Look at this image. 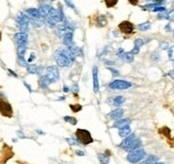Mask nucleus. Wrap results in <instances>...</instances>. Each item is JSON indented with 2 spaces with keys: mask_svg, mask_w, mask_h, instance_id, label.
<instances>
[{
  "mask_svg": "<svg viewBox=\"0 0 174 164\" xmlns=\"http://www.w3.org/2000/svg\"><path fill=\"white\" fill-rule=\"evenodd\" d=\"M141 146V142L139 139H137L135 134H130L124 138L123 142H122L121 144H120V148H122L123 150L125 151H130V150H134V149H137V148H140Z\"/></svg>",
  "mask_w": 174,
  "mask_h": 164,
  "instance_id": "obj_1",
  "label": "nucleus"
},
{
  "mask_svg": "<svg viewBox=\"0 0 174 164\" xmlns=\"http://www.w3.org/2000/svg\"><path fill=\"white\" fill-rule=\"evenodd\" d=\"M76 138L78 142L82 145H89L93 143V138L91 133L85 129H77L76 130Z\"/></svg>",
  "mask_w": 174,
  "mask_h": 164,
  "instance_id": "obj_2",
  "label": "nucleus"
},
{
  "mask_svg": "<svg viewBox=\"0 0 174 164\" xmlns=\"http://www.w3.org/2000/svg\"><path fill=\"white\" fill-rule=\"evenodd\" d=\"M145 158V150L142 148H137L130 150L127 154V160L130 163H139Z\"/></svg>",
  "mask_w": 174,
  "mask_h": 164,
  "instance_id": "obj_3",
  "label": "nucleus"
},
{
  "mask_svg": "<svg viewBox=\"0 0 174 164\" xmlns=\"http://www.w3.org/2000/svg\"><path fill=\"white\" fill-rule=\"evenodd\" d=\"M55 61H56L57 65L59 67H69V64H71V61L62 52L61 49H58L55 52Z\"/></svg>",
  "mask_w": 174,
  "mask_h": 164,
  "instance_id": "obj_4",
  "label": "nucleus"
},
{
  "mask_svg": "<svg viewBox=\"0 0 174 164\" xmlns=\"http://www.w3.org/2000/svg\"><path fill=\"white\" fill-rule=\"evenodd\" d=\"M109 89L111 90H127L132 86V83L129 81H126V80H122V79H115L112 82H110L108 84Z\"/></svg>",
  "mask_w": 174,
  "mask_h": 164,
  "instance_id": "obj_5",
  "label": "nucleus"
},
{
  "mask_svg": "<svg viewBox=\"0 0 174 164\" xmlns=\"http://www.w3.org/2000/svg\"><path fill=\"white\" fill-rule=\"evenodd\" d=\"M0 114L4 117H12L13 116V108L11 103L6 99L0 100Z\"/></svg>",
  "mask_w": 174,
  "mask_h": 164,
  "instance_id": "obj_6",
  "label": "nucleus"
},
{
  "mask_svg": "<svg viewBox=\"0 0 174 164\" xmlns=\"http://www.w3.org/2000/svg\"><path fill=\"white\" fill-rule=\"evenodd\" d=\"M48 78V80L50 81V83H55L59 80L60 78V74H59V69L56 65H50L48 67H46V75H45Z\"/></svg>",
  "mask_w": 174,
  "mask_h": 164,
  "instance_id": "obj_7",
  "label": "nucleus"
},
{
  "mask_svg": "<svg viewBox=\"0 0 174 164\" xmlns=\"http://www.w3.org/2000/svg\"><path fill=\"white\" fill-rule=\"evenodd\" d=\"M48 16L51 17V18L55 20V23H56L57 25L60 23H62L63 19H64V14H63L62 8L60 7V8H58V9H53V8Z\"/></svg>",
  "mask_w": 174,
  "mask_h": 164,
  "instance_id": "obj_8",
  "label": "nucleus"
},
{
  "mask_svg": "<svg viewBox=\"0 0 174 164\" xmlns=\"http://www.w3.org/2000/svg\"><path fill=\"white\" fill-rule=\"evenodd\" d=\"M119 30H120L122 33H124V34H132V33L134 32V30H135V26H134L130 21L124 20V21L120 23V25H119Z\"/></svg>",
  "mask_w": 174,
  "mask_h": 164,
  "instance_id": "obj_9",
  "label": "nucleus"
},
{
  "mask_svg": "<svg viewBox=\"0 0 174 164\" xmlns=\"http://www.w3.org/2000/svg\"><path fill=\"white\" fill-rule=\"evenodd\" d=\"M14 39L17 46H28V35L27 33L18 32L14 35Z\"/></svg>",
  "mask_w": 174,
  "mask_h": 164,
  "instance_id": "obj_10",
  "label": "nucleus"
},
{
  "mask_svg": "<svg viewBox=\"0 0 174 164\" xmlns=\"http://www.w3.org/2000/svg\"><path fill=\"white\" fill-rule=\"evenodd\" d=\"M123 115H124V110L122 108H116L114 110H112L111 112H109L108 114H107V117H109L110 119L118 121V119L123 118Z\"/></svg>",
  "mask_w": 174,
  "mask_h": 164,
  "instance_id": "obj_11",
  "label": "nucleus"
},
{
  "mask_svg": "<svg viewBox=\"0 0 174 164\" xmlns=\"http://www.w3.org/2000/svg\"><path fill=\"white\" fill-rule=\"evenodd\" d=\"M92 76H93V91H94V93H98V91H99L98 69H97V67H96V66H93Z\"/></svg>",
  "mask_w": 174,
  "mask_h": 164,
  "instance_id": "obj_12",
  "label": "nucleus"
},
{
  "mask_svg": "<svg viewBox=\"0 0 174 164\" xmlns=\"http://www.w3.org/2000/svg\"><path fill=\"white\" fill-rule=\"evenodd\" d=\"M51 9H53V7H51L50 4H47V3L40 4L39 11H40V13H41V16H42L43 19H44V18H45L46 16H48V15H49Z\"/></svg>",
  "mask_w": 174,
  "mask_h": 164,
  "instance_id": "obj_13",
  "label": "nucleus"
},
{
  "mask_svg": "<svg viewBox=\"0 0 174 164\" xmlns=\"http://www.w3.org/2000/svg\"><path fill=\"white\" fill-rule=\"evenodd\" d=\"M26 69L27 72L30 74V75H40L41 70H42V67H40L39 65H35V64H28Z\"/></svg>",
  "mask_w": 174,
  "mask_h": 164,
  "instance_id": "obj_14",
  "label": "nucleus"
},
{
  "mask_svg": "<svg viewBox=\"0 0 174 164\" xmlns=\"http://www.w3.org/2000/svg\"><path fill=\"white\" fill-rule=\"evenodd\" d=\"M132 123V119L130 118H121V119H118L115 121V123L113 124V128H122V127H125V126H129Z\"/></svg>",
  "mask_w": 174,
  "mask_h": 164,
  "instance_id": "obj_15",
  "label": "nucleus"
},
{
  "mask_svg": "<svg viewBox=\"0 0 174 164\" xmlns=\"http://www.w3.org/2000/svg\"><path fill=\"white\" fill-rule=\"evenodd\" d=\"M74 32H67L63 36V45L65 47H69L74 44Z\"/></svg>",
  "mask_w": 174,
  "mask_h": 164,
  "instance_id": "obj_16",
  "label": "nucleus"
},
{
  "mask_svg": "<svg viewBox=\"0 0 174 164\" xmlns=\"http://www.w3.org/2000/svg\"><path fill=\"white\" fill-rule=\"evenodd\" d=\"M50 81L48 80L46 76H41L39 79V86L43 90H47L49 88Z\"/></svg>",
  "mask_w": 174,
  "mask_h": 164,
  "instance_id": "obj_17",
  "label": "nucleus"
},
{
  "mask_svg": "<svg viewBox=\"0 0 174 164\" xmlns=\"http://www.w3.org/2000/svg\"><path fill=\"white\" fill-rule=\"evenodd\" d=\"M26 13L28 14L31 18H42L39 9H36V8H30V9H27Z\"/></svg>",
  "mask_w": 174,
  "mask_h": 164,
  "instance_id": "obj_18",
  "label": "nucleus"
},
{
  "mask_svg": "<svg viewBox=\"0 0 174 164\" xmlns=\"http://www.w3.org/2000/svg\"><path fill=\"white\" fill-rule=\"evenodd\" d=\"M96 26L98 27V28H104V27L107 26V18H106V16H104V15H99V16L96 17Z\"/></svg>",
  "mask_w": 174,
  "mask_h": 164,
  "instance_id": "obj_19",
  "label": "nucleus"
},
{
  "mask_svg": "<svg viewBox=\"0 0 174 164\" xmlns=\"http://www.w3.org/2000/svg\"><path fill=\"white\" fill-rule=\"evenodd\" d=\"M130 133H132V129H130L129 126H125V127H122V128L119 129V135L121 138H126Z\"/></svg>",
  "mask_w": 174,
  "mask_h": 164,
  "instance_id": "obj_20",
  "label": "nucleus"
},
{
  "mask_svg": "<svg viewBox=\"0 0 174 164\" xmlns=\"http://www.w3.org/2000/svg\"><path fill=\"white\" fill-rule=\"evenodd\" d=\"M125 102V98L123 96H116L114 98H112V105L116 107V108H120L123 103Z\"/></svg>",
  "mask_w": 174,
  "mask_h": 164,
  "instance_id": "obj_21",
  "label": "nucleus"
},
{
  "mask_svg": "<svg viewBox=\"0 0 174 164\" xmlns=\"http://www.w3.org/2000/svg\"><path fill=\"white\" fill-rule=\"evenodd\" d=\"M30 23L32 25L34 28H41V27H43V25H44V19L43 18H31L30 19Z\"/></svg>",
  "mask_w": 174,
  "mask_h": 164,
  "instance_id": "obj_22",
  "label": "nucleus"
},
{
  "mask_svg": "<svg viewBox=\"0 0 174 164\" xmlns=\"http://www.w3.org/2000/svg\"><path fill=\"white\" fill-rule=\"evenodd\" d=\"M97 159L101 162V164H109L110 163V158L106 154H97Z\"/></svg>",
  "mask_w": 174,
  "mask_h": 164,
  "instance_id": "obj_23",
  "label": "nucleus"
},
{
  "mask_svg": "<svg viewBox=\"0 0 174 164\" xmlns=\"http://www.w3.org/2000/svg\"><path fill=\"white\" fill-rule=\"evenodd\" d=\"M158 161L157 156H154V154H151L148 156V159H145L144 161H142V164H154Z\"/></svg>",
  "mask_w": 174,
  "mask_h": 164,
  "instance_id": "obj_24",
  "label": "nucleus"
},
{
  "mask_svg": "<svg viewBox=\"0 0 174 164\" xmlns=\"http://www.w3.org/2000/svg\"><path fill=\"white\" fill-rule=\"evenodd\" d=\"M122 59L124 60L126 63H132L134 61V59H135V57H134V54L132 52H125L123 54V57H122Z\"/></svg>",
  "mask_w": 174,
  "mask_h": 164,
  "instance_id": "obj_25",
  "label": "nucleus"
},
{
  "mask_svg": "<svg viewBox=\"0 0 174 164\" xmlns=\"http://www.w3.org/2000/svg\"><path fill=\"white\" fill-rule=\"evenodd\" d=\"M63 119H64V121L69 123V124H71V125H73V126L77 125V123H78L77 118H75L74 116H69V115L64 116V117H63Z\"/></svg>",
  "mask_w": 174,
  "mask_h": 164,
  "instance_id": "obj_26",
  "label": "nucleus"
},
{
  "mask_svg": "<svg viewBox=\"0 0 174 164\" xmlns=\"http://www.w3.org/2000/svg\"><path fill=\"white\" fill-rule=\"evenodd\" d=\"M150 28H151V23L150 21H145V23H139L138 25V29L140 31H148Z\"/></svg>",
  "mask_w": 174,
  "mask_h": 164,
  "instance_id": "obj_27",
  "label": "nucleus"
},
{
  "mask_svg": "<svg viewBox=\"0 0 174 164\" xmlns=\"http://www.w3.org/2000/svg\"><path fill=\"white\" fill-rule=\"evenodd\" d=\"M17 62H18L19 66H21V67H27V66H28V62H27V60L25 59V57L17 56Z\"/></svg>",
  "mask_w": 174,
  "mask_h": 164,
  "instance_id": "obj_28",
  "label": "nucleus"
},
{
  "mask_svg": "<svg viewBox=\"0 0 174 164\" xmlns=\"http://www.w3.org/2000/svg\"><path fill=\"white\" fill-rule=\"evenodd\" d=\"M26 51H27V46H17V56L25 57Z\"/></svg>",
  "mask_w": 174,
  "mask_h": 164,
  "instance_id": "obj_29",
  "label": "nucleus"
},
{
  "mask_svg": "<svg viewBox=\"0 0 174 164\" xmlns=\"http://www.w3.org/2000/svg\"><path fill=\"white\" fill-rule=\"evenodd\" d=\"M66 142H67L69 145H74V146H79V145H81L78 142L77 139H74V138H67L66 139Z\"/></svg>",
  "mask_w": 174,
  "mask_h": 164,
  "instance_id": "obj_30",
  "label": "nucleus"
},
{
  "mask_svg": "<svg viewBox=\"0 0 174 164\" xmlns=\"http://www.w3.org/2000/svg\"><path fill=\"white\" fill-rule=\"evenodd\" d=\"M104 1H105L107 8H113L114 6H116L119 0H104Z\"/></svg>",
  "mask_w": 174,
  "mask_h": 164,
  "instance_id": "obj_31",
  "label": "nucleus"
},
{
  "mask_svg": "<svg viewBox=\"0 0 174 164\" xmlns=\"http://www.w3.org/2000/svg\"><path fill=\"white\" fill-rule=\"evenodd\" d=\"M63 1H64V3H65V6H67V7H69V9H72V10H74V11H76V12H77V9H76L75 3L73 2L72 0H63Z\"/></svg>",
  "mask_w": 174,
  "mask_h": 164,
  "instance_id": "obj_32",
  "label": "nucleus"
},
{
  "mask_svg": "<svg viewBox=\"0 0 174 164\" xmlns=\"http://www.w3.org/2000/svg\"><path fill=\"white\" fill-rule=\"evenodd\" d=\"M69 108H71V110H72L73 112L77 113V112H80L82 110V105H69Z\"/></svg>",
  "mask_w": 174,
  "mask_h": 164,
  "instance_id": "obj_33",
  "label": "nucleus"
},
{
  "mask_svg": "<svg viewBox=\"0 0 174 164\" xmlns=\"http://www.w3.org/2000/svg\"><path fill=\"white\" fill-rule=\"evenodd\" d=\"M168 56H169V59L174 62V45L173 46L169 47V50H168Z\"/></svg>",
  "mask_w": 174,
  "mask_h": 164,
  "instance_id": "obj_34",
  "label": "nucleus"
},
{
  "mask_svg": "<svg viewBox=\"0 0 174 164\" xmlns=\"http://www.w3.org/2000/svg\"><path fill=\"white\" fill-rule=\"evenodd\" d=\"M145 43V41L143 39H135V47H138L140 48L141 46H143Z\"/></svg>",
  "mask_w": 174,
  "mask_h": 164,
  "instance_id": "obj_35",
  "label": "nucleus"
},
{
  "mask_svg": "<svg viewBox=\"0 0 174 164\" xmlns=\"http://www.w3.org/2000/svg\"><path fill=\"white\" fill-rule=\"evenodd\" d=\"M151 60L152 61H154V62L160 61V54H159L158 52H153L151 54Z\"/></svg>",
  "mask_w": 174,
  "mask_h": 164,
  "instance_id": "obj_36",
  "label": "nucleus"
},
{
  "mask_svg": "<svg viewBox=\"0 0 174 164\" xmlns=\"http://www.w3.org/2000/svg\"><path fill=\"white\" fill-rule=\"evenodd\" d=\"M157 17L159 18V19H169V18H168L167 12H160V13L157 15Z\"/></svg>",
  "mask_w": 174,
  "mask_h": 164,
  "instance_id": "obj_37",
  "label": "nucleus"
},
{
  "mask_svg": "<svg viewBox=\"0 0 174 164\" xmlns=\"http://www.w3.org/2000/svg\"><path fill=\"white\" fill-rule=\"evenodd\" d=\"M153 12H159V13L160 12H166V8L162 7V6H159V7L155 8L154 10H153Z\"/></svg>",
  "mask_w": 174,
  "mask_h": 164,
  "instance_id": "obj_38",
  "label": "nucleus"
},
{
  "mask_svg": "<svg viewBox=\"0 0 174 164\" xmlns=\"http://www.w3.org/2000/svg\"><path fill=\"white\" fill-rule=\"evenodd\" d=\"M35 54H34V53H30V56H29V58H28V60H27V62H28V64H29V63H32L33 61H34V60H35Z\"/></svg>",
  "mask_w": 174,
  "mask_h": 164,
  "instance_id": "obj_39",
  "label": "nucleus"
},
{
  "mask_svg": "<svg viewBox=\"0 0 174 164\" xmlns=\"http://www.w3.org/2000/svg\"><path fill=\"white\" fill-rule=\"evenodd\" d=\"M107 68H108L109 72H112V75L115 76V77H116V76L120 75V72H119V70H116V69L112 68V67H107Z\"/></svg>",
  "mask_w": 174,
  "mask_h": 164,
  "instance_id": "obj_40",
  "label": "nucleus"
},
{
  "mask_svg": "<svg viewBox=\"0 0 174 164\" xmlns=\"http://www.w3.org/2000/svg\"><path fill=\"white\" fill-rule=\"evenodd\" d=\"M72 92H73V93H75V94H78V92H79V86H78V84H77V83H75V84H73V86H72Z\"/></svg>",
  "mask_w": 174,
  "mask_h": 164,
  "instance_id": "obj_41",
  "label": "nucleus"
},
{
  "mask_svg": "<svg viewBox=\"0 0 174 164\" xmlns=\"http://www.w3.org/2000/svg\"><path fill=\"white\" fill-rule=\"evenodd\" d=\"M168 18L172 21H174V10H171L169 13H168Z\"/></svg>",
  "mask_w": 174,
  "mask_h": 164,
  "instance_id": "obj_42",
  "label": "nucleus"
},
{
  "mask_svg": "<svg viewBox=\"0 0 174 164\" xmlns=\"http://www.w3.org/2000/svg\"><path fill=\"white\" fill-rule=\"evenodd\" d=\"M125 53V51L123 50V48H119L118 50V52H116V56L119 57V58H121L122 59V57H123V54Z\"/></svg>",
  "mask_w": 174,
  "mask_h": 164,
  "instance_id": "obj_43",
  "label": "nucleus"
},
{
  "mask_svg": "<svg viewBox=\"0 0 174 164\" xmlns=\"http://www.w3.org/2000/svg\"><path fill=\"white\" fill-rule=\"evenodd\" d=\"M160 48L161 49H169V44L166 43V42H162V43H160Z\"/></svg>",
  "mask_w": 174,
  "mask_h": 164,
  "instance_id": "obj_44",
  "label": "nucleus"
},
{
  "mask_svg": "<svg viewBox=\"0 0 174 164\" xmlns=\"http://www.w3.org/2000/svg\"><path fill=\"white\" fill-rule=\"evenodd\" d=\"M139 51H140V48H138V47H134V49L130 51V52L135 56V54H137V53H139Z\"/></svg>",
  "mask_w": 174,
  "mask_h": 164,
  "instance_id": "obj_45",
  "label": "nucleus"
},
{
  "mask_svg": "<svg viewBox=\"0 0 174 164\" xmlns=\"http://www.w3.org/2000/svg\"><path fill=\"white\" fill-rule=\"evenodd\" d=\"M17 135H18V138L20 139H26V135L24 134V132L21 131H17Z\"/></svg>",
  "mask_w": 174,
  "mask_h": 164,
  "instance_id": "obj_46",
  "label": "nucleus"
},
{
  "mask_svg": "<svg viewBox=\"0 0 174 164\" xmlns=\"http://www.w3.org/2000/svg\"><path fill=\"white\" fill-rule=\"evenodd\" d=\"M24 85L26 86L27 89H28V91H29L30 93H32L33 91H32V89H31V86L29 85V84H28V83H27V82H24Z\"/></svg>",
  "mask_w": 174,
  "mask_h": 164,
  "instance_id": "obj_47",
  "label": "nucleus"
},
{
  "mask_svg": "<svg viewBox=\"0 0 174 164\" xmlns=\"http://www.w3.org/2000/svg\"><path fill=\"white\" fill-rule=\"evenodd\" d=\"M168 75H169V77H171L172 79H174V68H173V69H171L170 72H168Z\"/></svg>",
  "mask_w": 174,
  "mask_h": 164,
  "instance_id": "obj_48",
  "label": "nucleus"
},
{
  "mask_svg": "<svg viewBox=\"0 0 174 164\" xmlns=\"http://www.w3.org/2000/svg\"><path fill=\"white\" fill-rule=\"evenodd\" d=\"M8 72H10V75H11V76H13V77L17 78V75L15 74V72H13V70H12V69H8Z\"/></svg>",
  "mask_w": 174,
  "mask_h": 164,
  "instance_id": "obj_49",
  "label": "nucleus"
},
{
  "mask_svg": "<svg viewBox=\"0 0 174 164\" xmlns=\"http://www.w3.org/2000/svg\"><path fill=\"white\" fill-rule=\"evenodd\" d=\"M69 88L67 85H63V93H69Z\"/></svg>",
  "mask_w": 174,
  "mask_h": 164,
  "instance_id": "obj_50",
  "label": "nucleus"
},
{
  "mask_svg": "<svg viewBox=\"0 0 174 164\" xmlns=\"http://www.w3.org/2000/svg\"><path fill=\"white\" fill-rule=\"evenodd\" d=\"M105 64H107V65H115V62L114 61H105Z\"/></svg>",
  "mask_w": 174,
  "mask_h": 164,
  "instance_id": "obj_51",
  "label": "nucleus"
},
{
  "mask_svg": "<svg viewBox=\"0 0 174 164\" xmlns=\"http://www.w3.org/2000/svg\"><path fill=\"white\" fill-rule=\"evenodd\" d=\"M76 154H78V156H85V151L76 150Z\"/></svg>",
  "mask_w": 174,
  "mask_h": 164,
  "instance_id": "obj_52",
  "label": "nucleus"
},
{
  "mask_svg": "<svg viewBox=\"0 0 174 164\" xmlns=\"http://www.w3.org/2000/svg\"><path fill=\"white\" fill-rule=\"evenodd\" d=\"M128 1H129V2H130L132 6H136V4L138 3V0H128Z\"/></svg>",
  "mask_w": 174,
  "mask_h": 164,
  "instance_id": "obj_53",
  "label": "nucleus"
},
{
  "mask_svg": "<svg viewBox=\"0 0 174 164\" xmlns=\"http://www.w3.org/2000/svg\"><path fill=\"white\" fill-rule=\"evenodd\" d=\"M166 30H167V32H170V31H171V26H170V23H168L167 26H166Z\"/></svg>",
  "mask_w": 174,
  "mask_h": 164,
  "instance_id": "obj_54",
  "label": "nucleus"
},
{
  "mask_svg": "<svg viewBox=\"0 0 174 164\" xmlns=\"http://www.w3.org/2000/svg\"><path fill=\"white\" fill-rule=\"evenodd\" d=\"M36 132L39 133V134H44V132L43 131H41V130H36Z\"/></svg>",
  "mask_w": 174,
  "mask_h": 164,
  "instance_id": "obj_55",
  "label": "nucleus"
},
{
  "mask_svg": "<svg viewBox=\"0 0 174 164\" xmlns=\"http://www.w3.org/2000/svg\"><path fill=\"white\" fill-rule=\"evenodd\" d=\"M154 164H164V163H162V162H156V163H154Z\"/></svg>",
  "mask_w": 174,
  "mask_h": 164,
  "instance_id": "obj_56",
  "label": "nucleus"
},
{
  "mask_svg": "<svg viewBox=\"0 0 174 164\" xmlns=\"http://www.w3.org/2000/svg\"><path fill=\"white\" fill-rule=\"evenodd\" d=\"M0 39H1V32H0Z\"/></svg>",
  "mask_w": 174,
  "mask_h": 164,
  "instance_id": "obj_57",
  "label": "nucleus"
},
{
  "mask_svg": "<svg viewBox=\"0 0 174 164\" xmlns=\"http://www.w3.org/2000/svg\"><path fill=\"white\" fill-rule=\"evenodd\" d=\"M173 36H174V30H173Z\"/></svg>",
  "mask_w": 174,
  "mask_h": 164,
  "instance_id": "obj_58",
  "label": "nucleus"
},
{
  "mask_svg": "<svg viewBox=\"0 0 174 164\" xmlns=\"http://www.w3.org/2000/svg\"><path fill=\"white\" fill-rule=\"evenodd\" d=\"M146 1H150V0H146Z\"/></svg>",
  "mask_w": 174,
  "mask_h": 164,
  "instance_id": "obj_59",
  "label": "nucleus"
},
{
  "mask_svg": "<svg viewBox=\"0 0 174 164\" xmlns=\"http://www.w3.org/2000/svg\"><path fill=\"white\" fill-rule=\"evenodd\" d=\"M173 10H174V9H173Z\"/></svg>",
  "mask_w": 174,
  "mask_h": 164,
  "instance_id": "obj_60",
  "label": "nucleus"
}]
</instances>
